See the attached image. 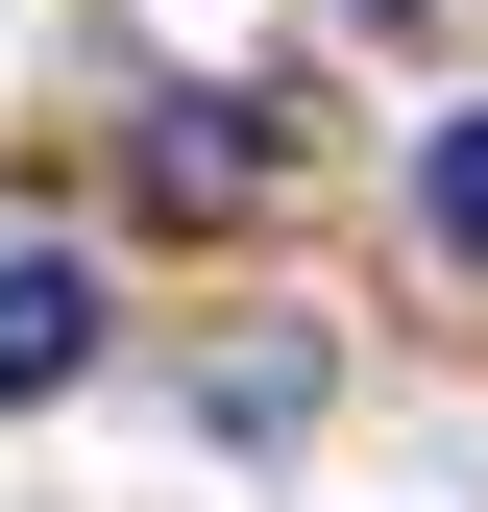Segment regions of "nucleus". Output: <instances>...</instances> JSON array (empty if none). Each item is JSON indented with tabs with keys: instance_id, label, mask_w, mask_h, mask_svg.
Segmentation results:
<instances>
[{
	"instance_id": "obj_1",
	"label": "nucleus",
	"mask_w": 488,
	"mask_h": 512,
	"mask_svg": "<svg viewBox=\"0 0 488 512\" xmlns=\"http://www.w3.org/2000/svg\"><path fill=\"white\" fill-rule=\"evenodd\" d=\"M74 366H98V269H74V244H0V415L74 391Z\"/></svg>"
},
{
	"instance_id": "obj_2",
	"label": "nucleus",
	"mask_w": 488,
	"mask_h": 512,
	"mask_svg": "<svg viewBox=\"0 0 488 512\" xmlns=\"http://www.w3.org/2000/svg\"><path fill=\"white\" fill-rule=\"evenodd\" d=\"M415 220H440L464 269H488V122H440V147H415Z\"/></svg>"
}]
</instances>
